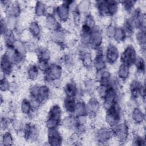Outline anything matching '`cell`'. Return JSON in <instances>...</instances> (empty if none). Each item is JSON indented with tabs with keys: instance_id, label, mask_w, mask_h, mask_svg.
<instances>
[{
	"instance_id": "obj_19",
	"label": "cell",
	"mask_w": 146,
	"mask_h": 146,
	"mask_svg": "<svg viewBox=\"0 0 146 146\" xmlns=\"http://www.w3.org/2000/svg\"><path fill=\"white\" fill-rule=\"evenodd\" d=\"M39 71L36 64H31L29 65L26 69V77L32 81H35L39 75Z\"/></svg>"
},
{
	"instance_id": "obj_24",
	"label": "cell",
	"mask_w": 146,
	"mask_h": 146,
	"mask_svg": "<svg viewBox=\"0 0 146 146\" xmlns=\"http://www.w3.org/2000/svg\"><path fill=\"white\" fill-rule=\"evenodd\" d=\"M47 13L46 5L42 1L36 2L34 6V14L37 17L46 16Z\"/></svg>"
},
{
	"instance_id": "obj_10",
	"label": "cell",
	"mask_w": 146,
	"mask_h": 146,
	"mask_svg": "<svg viewBox=\"0 0 146 146\" xmlns=\"http://www.w3.org/2000/svg\"><path fill=\"white\" fill-rule=\"evenodd\" d=\"M96 51V52L92 62V67L95 70V72H98L106 69L107 62L102 47Z\"/></svg>"
},
{
	"instance_id": "obj_17",
	"label": "cell",
	"mask_w": 146,
	"mask_h": 146,
	"mask_svg": "<svg viewBox=\"0 0 146 146\" xmlns=\"http://www.w3.org/2000/svg\"><path fill=\"white\" fill-rule=\"evenodd\" d=\"M28 31L31 36L35 39H39L42 33V29L39 22L36 20L31 21L28 26Z\"/></svg>"
},
{
	"instance_id": "obj_7",
	"label": "cell",
	"mask_w": 146,
	"mask_h": 146,
	"mask_svg": "<svg viewBox=\"0 0 146 146\" xmlns=\"http://www.w3.org/2000/svg\"><path fill=\"white\" fill-rule=\"evenodd\" d=\"M104 53L107 63L110 65L115 64L120 58L119 50L112 43H109L107 44Z\"/></svg>"
},
{
	"instance_id": "obj_13",
	"label": "cell",
	"mask_w": 146,
	"mask_h": 146,
	"mask_svg": "<svg viewBox=\"0 0 146 146\" xmlns=\"http://www.w3.org/2000/svg\"><path fill=\"white\" fill-rule=\"evenodd\" d=\"M86 104L89 116H95L98 114L101 108V104L96 97H91Z\"/></svg>"
},
{
	"instance_id": "obj_28",
	"label": "cell",
	"mask_w": 146,
	"mask_h": 146,
	"mask_svg": "<svg viewBox=\"0 0 146 146\" xmlns=\"http://www.w3.org/2000/svg\"><path fill=\"white\" fill-rule=\"evenodd\" d=\"M91 3L88 1H81L79 3L77 4V8L79 11L82 13L87 14L88 13V11L90 10L91 7Z\"/></svg>"
},
{
	"instance_id": "obj_4",
	"label": "cell",
	"mask_w": 146,
	"mask_h": 146,
	"mask_svg": "<svg viewBox=\"0 0 146 146\" xmlns=\"http://www.w3.org/2000/svg\"><path fill=\"white\" fill-rule=\"evenodd\" d=\"M137 52L132 44H128L124 48L120 55V62L129 67L134 66L137 58Z\"/></svg>"
},
{
	"instance_id": "obj_26",
	"label": "cell",
	"mask_w": 146,
	"mask_h": 146,
	"mask_svg": "<svg viewBox=\"0 0 146 146\" xmlns=\"http://www.w3.org/2000/svg\"><path fill=\"white\" fill-rule=\"evenodd\" d=\"M134 66L136 67V72L139 75H143L145 73V63L144 58L140 56H138L137 58V59L134 64Z\"/></svg>"
},
{
	"instance_id": "obj_16",
	"label": "cell",
	"mask_w": 146,
	"mask_h": 146,
	"mask_svg": "<svg viewBox=\"0 0 146 146\" xmlns=\"http://www.w3.org/2000/svg\"><path fill=\"white\" fill-rule=\"evenodd\" d=\"M131 117L134 124L140 125L145 120V114L142 109L139 107H135L131 111Z\"/></svg>"
},
{
	"instance_id": "obj_12",
	"label": "cell",
	"mask_w": 146,
	"mask_h": 146,
	"mask_svg": "<svg viewBox=\"0 0 146 146\" xmlns=\"http://www.w3.org/2000/svg\"><path fill=\"white\" fill-rule=\"evenodd\" d=\"M63 141V136L58 128L48 129L47 132V142L50 145H59Z\"/></svg>"
},
{
	"instance_id": "obj_5",
	"label": "cell",
	"mask_w": 146,
	"mask_h": 146,
	"mask_svg": "<svg viewBox=\"0 0 146 146\" xmlns=\"http://www.w3.org/2000/svg\"><path fill=\"white\" fill-rule=\"evenodd\" d=\"M72 1H63L53 9L54 14L57 17L58 21L62 22H67L70 19L71 12L70 5Z\"/></svg>"
},
{
	"instance_id": "obj_29",
	"label": "cell",
	"mask_w": 146,
	"mask_h": 146,
	"mask_svg": "<svg viewBox=\"0 0 146 146\" xmlns=\"http://www.w3.org/2000/svg\"><path fill=\"white\" fill-rule=\"evenodd\" d=\"M14 141L12 134L9 131H5L2 136V143L5 145H11Z\"/></svg>"
},
{
	"instance_id": "obj_23",
	"label": "cell",
	"mask_w": 146,
	"mask_h": 146,
	"mask_svg": "<svg viewBox=\"0 0 146 146\" xmlns=\"http://www.w3.org/2000/svg\"><path fill=\"white\" fill-rule=\"evenodd\" d=\"M145 28L139 30L136 35V42L140 46L141 50L143 51V55H144L145 51Z\"/></svg>"
},
{
	"instance_id": "obj_15",
	"label": "cell",
	"mask_w": 146,
	"mask_h": 146,
	"mask_svg": "<svg viewBox=\"0 0 146 146\" xmlns=\"http://www.w3.org/2000/svg\"><path fill=\"white\" fill-rule=\"evenodd\" d=\"M77 100L76 98L64 97L63 102V110L67 113L68 115H74Z\"/></svg>"
},
{
	"instance_id": "obj_9",
	"label": "cell",
	"mask_w": 146,
	"mask_h": 146,
	"mask_svg": "<svg viewBox=\"0 0 146 146\" xmlns=\"http://www.w3.org/2000/svg\"><path fill=\"white\" fill-rule=\"evenodd\" d=\"M95 139L100 143H106L109 141L113 137L112 129L107 126H102L95 132Z\"/></svg>"
},
{
	"instance_id": "obj_11",
	"label": "cell",
	"mask_w": 146,
	"mask_h": 146,
	"mask_svg": "<svg viewBox=\"0 0 146 146\" xmlns=\"http://www.w3.org/2000/svg\"><path fill=\"white\" fill-rule=\"evenodd\" d=\"M14 67V65L9 55L6 52H4L1 60V68L3 75L6 76H10L13 71Z\"/></svg>"
},
{
	"instance_id": "obj_3",
	"label": "cell",
	"mask_w": 146,
	"mask_h": 146,
	"mask_svg": "<svg viewBox=\"0 0 146 146\" xmlns=\"http://www.w3.org/2000/svg\"><path fill=\"white\" fill-rule=\"evenodd\" d=\"M63 70L62 66L58 63H50L48 68L43 74V79L47 83H53L59 80L62 76Z\"/></svg>"
},
{
	"instance_id": "obj_20",
	"label": "cell",
	"mask_w": 146,
	"mask_h": 146,
	"mask_svg": "<svg viewBox=\"0 0 146 146\" xmlns=\"http://www.w3.org/2000/svg\"><path fill=\"white\" fill-rule=\"evenodd\" d=\"M35 54L38 60L49 62L51 59V53L50 50L46 47L39 46L35 49Z\"/></svg>"
},
{
	"instance_id": "obj_31",
	"label": "cell",
	"mask_w": 146,
	"mask_h": 146,
	"mask_svg": "<svg viewBox=\"0 0 146 146\" xmlns=\"http://www.w3.org/2000/svg\"><path fill=\"white\" fill-rule=\"evenodd\" d=\"M133 141L134 142L135 145H145V139L141 136L136 135L133 139Z\"/></svg>"
},
{
	"instance_id": "obj_25",
	"label": "cell",
	"mask_w": 146,
	"mask_h": 146,
	"mask_svg": "<svg viewBox=\"0 0 146 146\" xmlns=\"http://www.w3.org/2000/svg\"><path fill=\"white\" fill-rule=\"evenodd\" d=\"M126 33L123 29V27H115L113 39L118 43L123 42L127 38Z\"/></svg>"
},
{
	"instance_id": "obj_27",
	"label": "cell",
	"mask_w": 146,
	"mask_h": 146,
	"mask_svg": "<svg viewBox=\"0 0 146 146\" xmlns=\"http://www.w3.org/2000/svg\"><path fill=\"white\" fill-rule=\"evenodd\" d=\"M136 3L137 1H123L119 2V3L121 5L123 10L128 14H129L135 8Z\"/></svg>"
},
{
	"instance_id": "obj_21",
	"label": "cell",
	"mask_w": 146,
	"mask_h": 146,
	"mask_svg": "<svg viewBox=\"0 0 146 146\" xmlns=\"http://www.w3.org/2000/svg\"><path fill=\"white\" fill-rule=\"evenodd\" d=\"M117 78L119 80L124 81L128 79L130 74V67L121 63L117 71Z\"/></svg>"
},
{
	"instance_id": "obj_2",
	"label": "cell",
	"mask_w": 146,
	"mask_h": 146,
	"mask_svg": "<svg viewBox=\"0 0 146 146\" xmlns=\"http://www.w3.org/2000/svg\"><path fill=\"white\" fill-rule=\"evenodd\" d=\"M105 111L104 120L108 127L112 128L121 121L123 116L122 108L119 102L114 103Z\"/></svg>"
},
{
	"instance_id": "obj_1",
	"label": "cell",
	"mask_w": 146,
	"mask_h": 146,
	"mask_svg": "<svg viewBox=\"0 0 146 146\" xmlns=\"http://www.w3.org/2000/svg\"><path fill=\"white\" fill-rule=\"evenodd\" d=\"M62 110L58 104H54L51 106L46 117L45 125L47 130L58 128L61 125Z\"/></svg>"
},
{
	"instance_id": "obj_6",
	"label": "cell",
	"mask_w": 146,
	"mask_h": 146,
	"mask_svg": "<svg viewBox=\"0 0 146 146\" xmlns=\"http://www.w3.org/2000/svg\"><path fill=\"white\" fill-rule=\"evenodd\" d=\"M113 132V137L119 141H125L129 137V128L127 122L121 121L116 125L111 128Z\"/></svg>"
},
{
	"instance_id": "obj_22",
	"label": "cell",
	"mask_w": 146,
	"mask_h": 146,
	"mask_svg": "<svg viewBox=\"0 0 146 146\" xmlns=\"http://www.w3.org/2000/svg\"><path fill=\"white\" fill-rule=\"evenodd\" d=\"M119 2L116 1H107L106 16L113 17L119 10Z\"/></svg>"
},
{
	"instance_id": "obj_8",
	"label": "cell",
	"mask_w": 146,
	"mask_h": 146,
	"mask_svg": "<svg viewBox=\"0 0 146 146\" xmlns=\"http://www.w3.org/2000/svg\"><path fill=\"white\" fill-rule=\"evenodd\" d=\"M103 42V35L101 29L97 25L92 29L88 47L95 50L101 48Z\"/></svg>"
},
{
	"instance_id": "obj_18",
	"label": "cell",
	"mask_w": 146,
	"mask_h": 146,
	"mask_svg": "<svg viewBox=\"0 0 146 146\" xmlns=\"http://www.w3.org/2000/svg\"><path fill=\"white\" fill-rule=\"evenodd\" d=\"M20 107L22 113L27 116H32L33 112L35 110L30 100L27 98H23L22 100Z\"/></svg>"
},
{
	"instance_id": "obj_30",
	"label": "cell",
	"mask_w": 146,
	"mask_h": 146,
	"mask_svg": "<svg viewBox=\"0 0 146 146\" xmlns=\"http://www.w3.org/2000/svg\"><path fill=\"white\" fill-rule=\"evenodd\" d=\"M1 91L2 92H6L9 91L10 88V84L7 78V76H4L1 79Z\"/></svg>"
},
{
	"instance_id": "obj_14",
	"label": "cell",
	"mask_w": 146,
	"mask_h": 146,
	"mask_svg": "<svg viewBox=\"0 0 146 146\" xmlns=\"http://www.w3.org/2000/svg\"><path fill=\"white\" fill-rule=\"evenodd\" d=\"M78 91V88L74 81L68 82L63 87V92L65 97L76 99Z\"/></svg>"
}]
</instances>
